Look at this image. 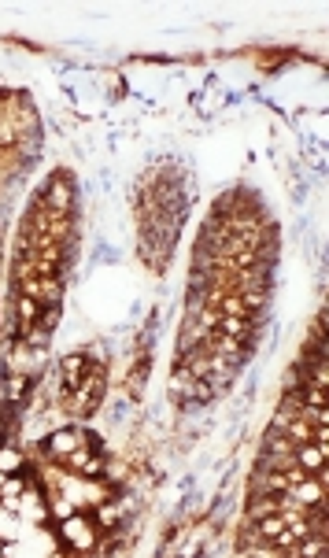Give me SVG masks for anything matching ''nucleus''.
<instances>
[{
	"mask_svg": "<svg viewBox=\"0 0 329 558\" xmlns=\"http://www.w3.org/2000/svg\"><path fill=\"white\" fill-rule=\"evenodd\" d=\"M70 451H78V433H70V429H56L45 444H41V455H60L67 458Z\"/></svg>",
	"mask_w": 329,
	"mask_h": 558,
	"instance_id": "nucleus-2",
	"label": "nucleus"
},
{
	"mask_svg": "<svg viewBox=\"0 0 329 558\" xmlns=\"http://www.w3.org/2000/svg\"><path fill=\"white\" fill-rule=\"evenodd\" d=\"M70 203H75V193H70V178H67V174H56V178L48 181L45 196H41V208L67 215V211H70Z\"/></svg>",
	"mask_w": 329,
	"mask_h": 558,
	"instance_id": "nucleus-1",
	"label": "nucleus"
},
{
	"mask_svg": "<svg viewBox=\"0 0 329 558\" xmlns=\"http://www.w3.org/2000/svg\"><path fill=\"white\" fill-rule=\"evenodd\" d=\"M67 470H75V473H82V477H97V473H100V462L89 458L85 451H70V455H67Z\"/></svg>",
	"mask_w": 329,
	"mask_h": 558,
	"instance_id": "nucleus-3",
	"label": "nucleus"
},
{
	"mask_svg": "<svg viewBox=\"0 0 329 558\" xmlns=\"http://www.w3.org/2000/svg\"><path fill=\"white\" fill-rule=\"evenodd\" d=\"M56 322H60V307H41V314H38V326L41 329H56Z\"/></svg>",
	"mask_w": 329,
	"mask_h": 558,
	"instance_id": "nucleus-4",
	"label": "nucleus"
}]
</instances>
